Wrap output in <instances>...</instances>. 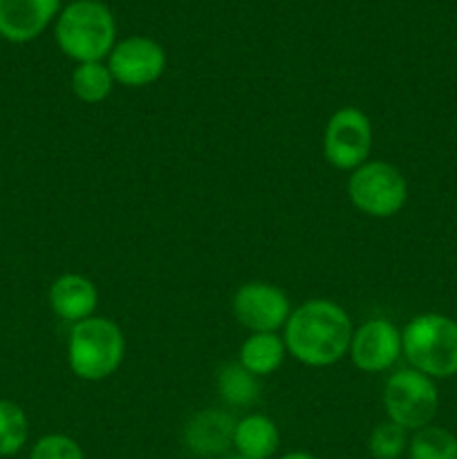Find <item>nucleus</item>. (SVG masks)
I'll list each match as a JSON object with an SVG mask.
<instances>
[{
	"label": "nucleus",
	"instance_id": "obj_14",
	"mask_svg": "<svg viewBox=\"0 0 457 459\" xmlns=\"http://www.w3.org/2000/svg\"><path fill=\"white\" fill-rule=\"evenodd\" d=\"M233 448L237 455L246 459H272L280 448V430L267 415L251 412L236 421Z\"/></svg>",
	"mask_w": 457,
	"mask_h": 459
},
{
	"label": "nucleus",
	"instance_id": "obj_11",
	"mask_svg": "<svg viewBox=\"0 0 457 459\" xmlns=\"http://www.w3.org/2000/svg\"><path fill=\"white\" fill-rule=\"evenodd\" d=\"M61 0H0V36L9 43L39 39L58 16Z\"/></svg>",
	"mask_w": 457,
	"mask_h": 459
},
{
	"label": "nucleus",
	"instance_id": "obj_18",
	"mask_svg": "<svg viewBox=\"0 0 457 459\" xmlns=\"http://www.w3.org/2000/svg\"><path fill=\"white\" fill-rule=\"evenodd\" d=\"M410 459H457V437L442 426H424L408 442Z\"/></svg>",
	"mask_w": 457,
	"mask_h": 459
},
{
	"label": "nucleus",
	"instance_id": "obj_10",
	"mask_svg": "<svg viewBox=\"0 0 457 459\" xmlns=\"http://www.w3.org/2000/svg\"><path fill=\"white\" fill-rule=\"evenodd\" d=\"M348 354L354 366L367 375L390 370L403 354L401 332L388 318H372L354 330Z\"/></svg>",
	"mask_w": 457,
	"mask_h": 459
},
{
	"label": "nucleus",
	"instance_id": "obj_21",
	"mask_svg": "<svg viewBox=\"0 0 457 459\" xmlns=\"http://www.w3.org/2000/svg\"><path fill=\"white\" fill-rule=\"evenodd\" d=\"M30 459H85V453L76 439L61 433H52L36 439Z\"/></svg>",
	"mask_w": 457,
	"mask_h": 459
},
{
	"label": "nucleus",
	"instance_id": "obj_4",
	"mask_svg": "<svg viewBox=\"0 0 457 459\" xmlns=\"http://www.w3.org/2000/svg\"><path fill=\"white\" fill-rule=\"evenodd\" d=\"M125 339L121 327L106 316H90L72 325L67 363L79 379L103 381L124 363Z\"/></svg>",
	"mask_w": 457,
	"mask_h": 459
},
{
	"label": "nucleus",
	"instance_id": "obj_23",
	"mask_svg": "<svg viewBox=\"0 0 457 459\" xmlns=\"http://www.w3.org/2000/svg\"><path fill=\"white\" fill-rule=\"evenodd\" d=\"M224 459H246V457H242V455H231V457H224Z\"/></svg>",
	"mask_w": 457,
	"mask_h": 459
},
{
	"label": "nucleus",
	"instance_id": "obj_17",
	"mask_svg": "<svg viewBox=\"0 0 457 459\" xmlns=\"http://www.w3.org/2000/svg\"><path fill=\"white\" fill-rule=\"evenodd\" d=\"M115 88L110 70L103 61L76 63L72 72V92L83 103H101L110 97Z\"/></svg>",
	"mask_w": 457,
	"mask_h": 459
},
{
	"label": "nucleus",
	"instance_id": "obj_13",
	"mask_svg": "<svg viewBox=\"0 0 457 459\" xmlns=\"http://www.w3.org/2000/svg\"><path fill=\"white\" fill-rule=\"evenodd\" d=\"M236 420L224 411H202L186 424L184 442L197 457L224 455L233 446Z\"/></svg>",
	"mask_w": 457,
	"mask_h": 459
},
{
	"label": "nucleus",
	"instance_id": "obj_5",
	"mask_svg": "<svg viewBox=\"0 0 457 459\" xmlns=\"http://www.w3.org/2000/svg\"><path fill=\"white\" fill-rule=\"evenodd\" d=\"M348 197L370 218H392L406 206L408 182L397 166L367 160L349 175Z\"/></svg>",
	"mask_w": 457,
	"mask_h": 459
},
{
	"label": "nucleus",
	"instance_id": "obj_12",
	"mask_svg": "<svg viewBox=\"0 0 457 459\" xmlns=\"http://www.w3.org/2000/svg\"><path fill=\"white\" fill-rule=\"evenodd\" d=\"M97 303V287L81 273H63L49 287V307L61 321L72 325L92 316Z\"/></svg>",
	"mask_w": 457,
	"mask_h": 459
},
{
	"label": "nucleus",
	"instance_id": "obj_2",
	"mask_svg": "<svg viewBox=\"0 0 457 459\" xmlns=\"http://www.w3.org/2000/svg\"><path fill=\"white\" fill-rule=\"evenodd\" d=\"M54 36L72 61H103L116 43V22L101 0H74L56 16Z\"/></svg>",
	"mask_w": 457,
	"mask_h": 459
},
{
	"label": "nucleus",
	"instance_id": "obj_6",
	"mask_svg": "<svg viewBox=\"0 0 457 459\" xmlns=\"http://www.w3.org/2000/svg\"><path fill=\"white\" fill-rule=\"evenodd\" d=\"M439 408V393L435 379L406 368L384 385V411L390 421L406 430H419L433 424Z\"/></svg>",
	"mask_w": 457,
	"mask_h": 459
},
{
	"label": "nucleus",
	"instance_id": "obj_8",
	"mask_svg": "<svg viewBox=\"0 0 457 459\" xmlns=\"http://www.w3.org/2000/svg\"><path fill=\"white\" fill-rule=\"evenodd\" d=\"M108 70L115 83L125 88H146L166 70V52L151 36H128L116 40L108 54Z\"/></svg>",
	"mask_w": 457,
	"mask_h": 459
},
{
	"label": "nucleus",
	"instance_id": "obj_7",
	"mask_svg": "<svg viewBox=\"0 0 457 459\" xmlns=\"http://www.w3.org/2000/svg\"><path fill=\"white\" fill-rule=\"evenodd\" d=\"M370 117L354 106L339 108L330 117L323 137V152L330 166L339 170H354L370 160L372 152Z\"/></svg>",
	"mask_w": 457,
	"mask_h": 459
},
{
	"label": "nucleus",
	"instance_id": "obj_1",
	"mask_svg": "<svg viewBox=\"0 0 457 459\" xmlns=\"http://www.w3.org/2000/svg\"><path fill=\"white\" fill-rule=\"evenodd\" d=\"M285 348L296 361L309 368H327L349 352L354 327L348 312L327 299L305 300L282 327Z\"/></svg>",
	"mask_w": 457,
	"mask_h": 459
},
{
	"label": "nucleus",
	"instance_id": "obj_15",
	"mask_svg": "<svg viewBox=\"0 0 457 459\" xmlns=\"http://www.w3.org/2000/svg\"><path fill=\"white\" fill-rule=\"evenodd\" d=\"M285 341L276 332H255L240 345L237 363L255 377H269L285 361Z\"/></svg>",
	"mask_w": 457,
	"mask_h": 459
},
{
	"label": "nucleus",
	"instance_id": "obj_9",
	"mask_svg": "<svg viewBox=\"0 0 457 459\" xmlns=\"http://www.w3.org/2000/svg\"><path fill=\"white\" fill-rule=\"evenodd\" d=\"M233 314L242 327L251 330V334L278 332L289 321L291 305L280 287L272 285V282L254 281L236 291Z\"/></svg>",
	"mask_w": 457,
	"mask_h": 459
},
{
	"label": "nucleus",
	"instance_id": "obj_20",
	"mask_svg": "<svg viewBox=\"0 0 457 459\" xmlns=\"http://www.w3.org/2000/svg\"><path fill=\"white\" fill-rule=\"evenodd\" d=\"M408 430L394 421H381L367 437V451L375 459H399L408 453Z\"/></svg>",
	"mask_w": 457,
	"mask_h": 459
},
{
	"label": "nucleus",
	"instance_id": "obj_22",
	"mask_svg": "<svg viewBox=\"0 0 457 459\" xmlns=\"http://www.w3.org/2000/svg\"><path fill=\"white\" fill-rule=\"evenodd\" d=\"M280 459H318V457L312 455V453H305V451H291V453H285Z\"/></svg>",
	"mask_w": 457,
	"mask_h": 459
},
{
	"label": "nucleus",
	"instance_id": "obj_19",
	"mask_svg": "<svg viewBox=\"0 0 457 459\" xmlns=\"http://www.w3.org/2000/svg\"><path fill=\"white\" fill-rule=\"evenodd\" d=\"M30 437V421L16 402L0 399V457H12L22 451Z\"/></svg>",
	"mask_w": 457,
	"mask_h": 459
},
{
	"label": "nucleus",
	"instance_id": "obj_3",
	"mask_svg": "<svg viewBox=\"0 0 457 459\" xmlns=\"http://www.w3.org/2000/svg\"><path fill=\"white\" fill-rule=\"evenodd\" d=\"M403 357L430 379L457 375V321L444 314H419L401 332Z\"/></svg>",
	"mask_w": 457,
	"mask_h": 459
},
{
	"label": "nucleus",
	"instance_id": "obj_16",
	"mask_svg": "<svg viewBox=\"0 0 457 459\" xmlns=\"http://www.w3.org/2000/svg\"><path fill=\"white\" fill-rule=\"evenodd\" d=\"M218 393L227 406L246 408L258 402V377L251 375L240 363H224L218 372Z\"/></svg>",
	"mask_w": 457,
	"mask_h": 459
}]
</instances>
